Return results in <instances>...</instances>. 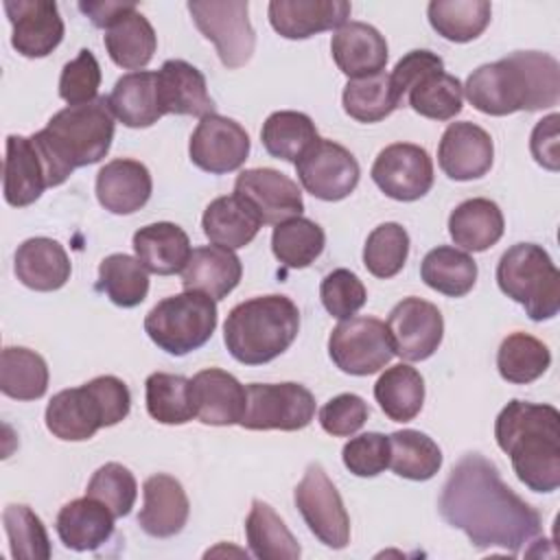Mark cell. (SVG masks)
I'll return each mask as SVG.
<instances>
[{
  "instance_id": "obj_17",
  "label": "cell",
  "mask_w": 560,
  "mask_h": 560,
  "mask_svg": "<svg viewBox=\"0 0 560 560\" xmlns=\"http://www.w3.org/2000/svg\"><path fill=\"white\" fill-rule=\"evenodd\" d=\"M238 195L260 219V223L278 225L300 217L304 199L298 184L276 168H247L234 182Z\"/></svg>"
},
{
  "instance_id": "obj_49",
  "label": "cell",
  "mask_w": 560,
  "mask_h": 560,
  "mask_svg": "<svg viewBox=\"0 0 560 560\" xmlns=\"http://www.w3.org/2000/svg\"><path fill=\"white\" fill-rule=\"evenodd\" d=\"M409 256V234L400 223H381L368 234L363 247V265L376 278L396 276Z\"/></svg>"
},
{
  "instance_id": "obj_28",
  "label": "cell",
  "mask_w": 560,
  "mask_h": 560,
  "mask_svg": "<svg viewBox=\"0 0 560 560\" xmlns=\"http://www.w3.org/2000/svg\"><path fill=\"white\" fill-rule=\"evenodd\" d=\"M18 280L33 291H57L70 280V258L61 243L48 236L26 238L13 262Z\"/></svg>"
},
{
  "instance_id": "obj_14",
  "label": "cell",
  "mask_w": 560,
  "mask_h": 560,
  "mask_svg": "<svg viewBox=\"0 0 560 560\" xmlns=\"http://www.w3.org/2000/svg\"><path fill=\"white\" fill-rule=\"evenodd\" d=\"M387 335L394 354L405 361H424L442 343L444 319L435 304L422 298L400 300L387 317Z\"/></svg>"
},
{
  "instance_id": "obj_34",
  "label": "cell",
  "mask_w": 560,
  "mask_h": 560,
  "mask_svg": "<svg viewBox=\"0 0 560 560\" xmlns=\"http://www.w3.org/2000/svg\"><path fill=\"white\" fill-rule=\"evenodd\" d=\"M103 39L109 59L116 66L133 72L144 68L158 48L155 31L151 22L138 11V7L129 9L114 24H109Z\"/></svg>"
},
{
  "instance_id": "obj_7",
  "label": "cell",
  "mask_w": 560,
  "mask_h": 560,
  "mask_svg": "<svg viewBox=\"0 0 560 560\" xmlns=\"http://www.w3.org/2000/svg\"><path fill=\"white\" fill-rule=\"evenodd\" d=\"M497 282L532 322L551 319L560 311V271L536 243L512 245L497 265Z\"/></svg>"
},
{
  "instance_id": "obj_37",
  "label": "cell",
  "mask_w": 560,
  "mask_h": 560,
  "mask_svg": "<svg viewBox=\"0 0 560 560\" xmlns=\"http://www.w3.org/2000/svg\"><path fill=\"white\" fill-rule=\"evenodd\" d=\"M405 101L424 118L451 120L462 112L464 85L457 77L444 72V68H433L411 83Z\"/></svg>"
},
{
  "instance_id": "obj_52",
  "label": "cell",
  "mask_w": 560,
  "mask_h": 560,
  "mask_svg": "<svg viewBox=\"0 0 560 560\" xmlns=\"http://www.w3.org/2000/svg\"><path fill=\"white\" fill-rule=\"evenodd\" d=\"M319 298L324 308L337 317L348 319L352 317L368 300L365 287L359 276L350 269H332L319 287Z\"/></svg>"
},
{
  "instance_id": "obj_20",
  "label": "cell",
  "mask_w": 560,
  "mask_h": 560,
  "mask_svg": "<svg viewBox=\"0 0 560 560\" xmlns=\"http://www.w3.org/2000/svg\"><path fill=\"white\" fill-rule=\"evenodd\" d=\"M195 418L212 427L238 424L245 413L247 392L238 378L221 368H208L190 378Z\"/></svg>"
},
{
  "instance_id": "obj_53",
  "label": "cell",
  "mask_w": 560,
  "mask_h": 560,
  "mask_svg": "<svg viewBox=\"0 0 560 560\" xmlns=\"http://www.w3.org/2000/svg\"><path fill=\"white\" fill-rule=\"evenodd\" d=\"M343 466L357 477H376L389 466L387 435L370 431L361 433L343 444Z\"/></svg>"
},
{
  "instance_id": "obj_11",
  "label": "cell",
  "mask_w": 560,
  "mask_h": 560,
  "mask_svg": "<svg viewBox=\"0 0 560 560\" xmlns=\"http://www.w3.org/2000/svg\"><path fill=\"white\" fill-rule=\"evenodd\" d=\"M332 363L352 376H368L385 368L392 357V341L385 322L376 317H348L339 322L328 337Z\"/></svg>"
},
{
  "instance_id": "obj_50",
  "label": "cell",
  "mask_w": 560,
  "mask_h": 560,
  "mask_svg": "<svg viewBox=\"0 0 560 560\" xmlns=\"http://www.w3.org/2000/svg\"><path fill=\"white\" fill-rule=\"evenodd\" d=\"M85 494L101 501L116 518H120L131 512L138 497V483L129 468L118 462H107L92 475Z\"/></svg>"
},
{
  "instance_id": "obj_19",
  "label": "cell",
  "mask_w": 560,
  "mask_h": 560,
  "mask_svg": "<svg viewBox=\"0 0 560 560\" xmlns=\"http://www.w3.org/2000/svg\"><path fill=\"white\" fill-rule=\"evenodd\" d=\"M494 160V144L486 129L475 122H451L438 147V164L455 182L483 177Z\"/></svg>"
},
{
  "instance_id": "obj_15",
  "label": "cell",
  "mask_w": 560,
  "mask_h": 560,
  "mask_svg": "<svg viewBox=\"0 0 560 560\" xmlns=\"http://www.w3.org/2000/svg\"><path fill=\"white\" fill-rule=\"evenodd\" d=\"M370 175L389 199L416 201L433 186V162L422 147L396 142L376 155Z\"/></svg>"
},
{
  "instance_id": "obj_3",
  "label": "cell",
  "mask_w": 560,
  "mask_h": 560,
  "mask_svg": "<svg viewBox=\"0 0 560 560\" xmlns=\"http://www.w3.org/2000/svg\"><path fill=\"white\" fill-rule=\"evenodd\" d=\"M494 438L521 483L534 492L560 486V413L551 405L510 400L494 420Z\"/></svg>"
},
{
  "instance_id": "obj_2",
  "label": "cell",
  "mask_w": 560,
  "mask_h": 560,
  "mask_svg": "<svg viewBox=\"0 0 560 560\" xmlns=\"http://www.w3.org/2000/svg\"><path fill=\"white\" fill-rule=\"evenodd\" d=\"M464 94L488 116L547 109L560 98V63L547 52L518 50L472 70Z\"/></svg>"
},
{
  "instance_id": "obj_24",
  "label": "cell",
  "mask_w": 560,
  "mask_h": 560,
  "mask_svg": "<svg viewBox=\"0 0 560 560\" xmlns=\"http://www.w3.org/2000/svg\"><path fill=\"white\" fill-rule=\"evenodd\" d=\"M330 52L337 68L350 77H372L383 72L387 63L385 37L365 22H346L330 39Z\"/></svg>"
},
{
  "instance_id": "obj_13",
  "label": "cell",
  "mask_w": 560,
  "mask_h": 560,
  "mask_svg": "<svg viewBox=\"0 0 560 560\" xmlns=\"http://www.w3.org/2000/svg\"><path fill=\"white\" fill-rule=\"evenodd\" d=\"M295 173L306 192L322 201L346 199L359 184V162L341 144L317 138L295 162Z\"/></svg>"
},
{
  "instance_id": "obj_45",
  "label": "cell",
  "mask_w": 560,
  "mask_h": 560,
  "mask_svg": "<svg viewBox=\"0 0 560 560\" xmlns=\"http://www.w3.org/2000/svg\"><path fill=\"white\" fill-rule=\"evenodd\" d=\"M147 411L162 424H186L195 418L190 378L182 374L153 372L144 383Z\"/></svg>"
},
{
  "instance_id": "obj_6",
  "label": "cell",
  "mask_w": 560,
  "mask_h": 560,
  "mask_svg": "<svg viewBox=\"0 0 560 560\" xmlns=\"http://www.w3.org/2000/svg\"><path fill=\"white\" fill-rule=\"evenodd\" d=\"M131 394L112 376H96L81 387L57 392L46 407L48 431L66 442L90 440L101 427H114L127 418Z\"/></svg>"
},
{
  "instance_id": "obj_33",
  "label": "cell",
  "mask_w": 560,
  "mask_h": 560,
  "mask_svg": "<svg viewBox=\"0 0 560 560\" xmlns=\"http://www.w3.org/2000/svg\"><path fill=\"white\" fill-rule=\"evenodd\" d=\"M260 225L258 214L238 195L217 197L208 203L201 217V228L208 241L228 249H238L252 243Z\"/></svg>"
},
{
  "instance_id": "obj_31",
  "label": "cell",
  "mask_w": 560,
  "mask_h": 560,
  "mask_svg": "<svg viewBox=\"0 0 560 560\" xmlns=\"http://www.w3.org/2000/svg\"><path fill=\"white\" fill-rule=\"evenodd\" d=\"M133 252L147 271L173 276L186 267L192 249L188 234L179 225L158 221L140 228L133 234Z\"/></svg>"
},
{
  "instance_id": "obj_26",
  "label": "cell",
  "mask_w": 560,
  "mask_h": 560,
  "mask_svg": "<svg viewBox=\"0 0 560 560\" xmlns=\"http://www.w3.org/2000/svg\"><path fill=\"white\" fill-rule=\"evenodd\" d=\"M158 92L164 114L199 118L214 114L206 77L184 59H168L162 63L158 70Z\"/></svg>"
},
{
  "instance_id": "obj_16",
  "label": "cell",
  "mask_w": 560,
  "mask_h": 560,
  "mask_svg": "<svg viewBox=\"0 0 560 560\" xmlns=\"http://www.w3.org/2000/svg\"><path fill=\"white\" fill-rule=\"evenodd\" d=\"M188 153L190 162L206 173H232L241 168L249 155V136L236 120L208 114L197 122Z\"/></svg>"
},
{
  "instance_id": "obj_10",
  "label": "cell",
  "mask_w": 560,
  "mask_h": 560,
  "mask_svg": "<svg viewBox=\"0 0 560 560\" xmlns=\"http://www.w3.org/2000/svg\"><path fill=\"white\" fill-rule=\"evenodd\" d=\"M241 427L249 431H300L315 418V396L300 383H249Z\"/></svg>"
},
{
  "instance_id": "obj_27",
  "label": "cell",
  "mask_w": 560,
  "mask_h": 560,
  "mask_svg": "<svg viewBox=\"0 0 560 560\" xmlns=\"http://www.w3.org/2000/svg\"><path fill=\"white\" fill-rule=\"evenodd\" d=\"M243 276L238 256L221 245H201L190 252L186 267L182 269L184 291H199L214 302L223 300L236 289Z\"/></svg>"
},
{
  "instance_id": "obj_41",
  "label": "cell",
  "mask_w": 560,
  "mask_h": 560,
  "mask_svg": "<svg viewBox=\"0 0 560 560\" xmlns=\"http://www.w3.org/2000/svg\"><path fill=\"white\" fill-rule=\"evenodd\" d=\"M0 389L15 400H37L48 389V365L42 354L9 346L0 354Z\"/></svg>"
},
{
  "instance_id": "obj_46",
  "label": "cell",
  "mask_w": 560,
  "mask_h": 560,
  "mask_svg": "<svg viewBox=\"0 0 560 560\" xmlns=\"http://www.w3.org/2000/svg\"><path fill=\"white\" fill-rule=\"evenodd\" d=\"M324 230L304 217H293L273 228L271 252L289 269H304L324 252Z\"/></svg>"
},
{
  "instance_id": "obj_55",
  "label": "cell",
  "mask_w": 560,
  "mask_h": 560,
  "mask_svg": "<svg viewBox=\"0 0 560 560\" xmlns=\"http://www.w3.org/2000/svg\"><path fill=\"white\" fill-rule=\"evenodd\" d=\"M433 68H444V61L440 55L431 52V50H411L407 52L402 59H398V63L394 66L392 74H389V85L396 98V105H405V96L407 90L411 88V83L424 74L427 70Z\"/></svg>"
},
{
  "instance_id": "obj_51",
  "label": "cell",
  "mask_w": 560,
  "mask_h": 560,
  "mask_svg": "<svg viewBox=\"0 0 560 560\" xmlns=\"http://www.w3.org/2000/svg\"><path fill=\"white\" fill-rule=\"evenodd\" d=\"M98 85H101V66L92 55V50L83 48L72 61L63 66L59 77V96L68 105L92 103L98 98L96 96Z\"/></svg>"
},
{
  "instance_id": "obj_56",
  "label": "cell",
  "mask_w": 560,
  "mask_h": 560,
  "mask_svg": "<svg viewBox=\"0 0 560 560\" xmlns=\"http://www.w3.org/2000/svg\"><path fill=\"white\" fill-rule=\"evenodd\" d=\"M558 114H549L542 120L536 122L532 138H529V149L534 160L547 168V171H558L560 168V153H558Z\"/></svg>"
},
{
  "instance_id": "obj_5",
  "label": "cell",
  "mask_w": 560,
  "mask_h": 560,
  "mask_svg": "<svg viewBox=\"0 0 560 560\" xmlns=\"http://www.w3.org/2000/svg\"><path fill=\"white\" fill-rule=\"evenodd\" d=\"M300 311L287 295H258L236 304L223 324L228 352L245 365L280 357L298 337Z\"/></svg>"
},
{
  "instance_id": "obj_57",
  "label": "cell",
  "mask_w": 560,
  "mask_h": 560,
  "mask_svg": "<svg viewBox=\"0 0 560 560\" xmlns=\"http://www.w3.org/2000/svg\"><path fill=\"white\" fill-rule=\"evenodd\" d=\"M133 7H136V2H112V0L79 2V11L85 13L96 28H107L109 24H114L122 13H127Z\"/></svg>"
},
{
  "instance_id": "obj_44",
  "label": "cell",
  "mask_w": 560,
  "mask_h": 560,
  "mask_svg": "<svg viewBox=\"0 0 560 560\" xmlns=\"http://www.w3.org/2000/svg\"><path fill=\"white\" fill-rule=\"evenodd\" d=\"M549 365V348L527 332L508 335L497 352V368L501 378L514 385H527L540 378Z\"/></svg>"
},
{
  "instance_id": "obj_21",
  "label": "cell",
  "mask_w": 560,
  "mask_h": 560,
  "mask_svg": "<svg viewBox=\"0 0 560 560\" xmlns=\"http://www.w3.org/2000/svg\"><path fill=\"white\" fill-rule=\"evenodd\" d=\"M4 201L15 208L31 206L46 188H52L46 160L33 138L9 136L4 158Z\"/></svg>"
},
{
  "instance_id": "obj_42",
  "label": "cell",
  "mask_w": 560,
  "mask_h": 560,
  "mask_svg": "<svg viewBox=\"0 0 560 560\" xmlns=\"http://www.w3.org/2000/svg\"><path fill=\"white\" fill-rule=\"evenodd\" d=\"M317 138L311 116L293 109L269 114L260 129V140L267 153L284 162H298Z\"/></svg>"
},
{
  "instance_id": "obj_40",
  "label": "cell",
  "mask_w": 560,
  "mask_h": 560,
  "mask_svg": "<svg viewBox=\"0 0 560 560\" xmlns=\"http://www.w3.org/2000/svg\"><path fill=\"white\" fill-rule=\"evenodd\" d=\"M429 24L448 42L477 39L492 18V7L486 0H433L427 7Z\"/></svg>"
},
{
  "instance_id": "obj_47",
  "label": "cell",
  "mask_w": 560,
  "mask_h": 560,
  "mask_svg": "<svg viewBox=\"0 0 560 560\" xmlns=\"http://www.w3.org/2000/svg\"><path fill=\"white\" fill-rule=\"evenodd\" d=\"M341 103L346 114L359 122H378L398 107L389 85V74L385 72L350 79L343 88Z\"/></svg>"
},
{
  "instance_id": "obj_1",
  "label": "cell",
  "mask_w": 560,
  "mask_h": 560,
  "mask_svg": "<svg viewBox=\"0 0 560 560\" xmlns=\"http://www.w3.org/2000/svg\"><path fill=\"white\" fill-rule=\"evenodd\" d=\"M438 510L477 549L499 547L516 556L542 529L538 510L521 499L501 479L499 468L479 453H466L453 466Z\"/></svg>"
},
{
  "instance_id": "obj_25",
  "label": "cell",
  "mask_w": 560,
  "mask_h": 560,
  "mask_svg": "<svg viewBox=\"0 0 560 560\" xmlns=\"http://www.w3.org/2000/svg\"><path fill=\"white\" fill-rule=\"evenodd\" d=\"M151 188V173L138 160H112L96 175V199L112 214L140 210L149 201Z\"/></svg>"
},
{
  "instance_id": "obj_12",
  "label": "cell",
  "mask_w": 560,
  "mask_h": 560,
  "mask_svg": "<svg viewBox=\"0 0 560 560\" xmlns=\"http://www.w3.org/2000/svg\"><path fill=\"white\" fill-rule=\"evenodd\" d=\"M295 505L319 542L343 549L350 542V518L339 490L319 464H308L293 490Z\"/></svg>"
},
{
  "instance_id": "obj_43",
  "label": "cell",
  "mask_w": 560,
  "mask_h": 560,
  "mask_svg": "<svg viewBox=\"0 0 560 560\" xmlns=\"http://www.w3.org/2000/svg\"><path fill=\"white\" fill-rule=\"evenodd\" d=\"M96 289L116 306L133 308L142 304L149 293V271L129 254H109L98 265Z\"/></svg>"
},
{
  "instance_id": "obj_29",
  "label": "cell",
  "mask_w": 560,
  "mask_h": 560,
  "mask_svg": "<svg viewBox=\"0 0 560 560\" xmlns=\"http://www.w3.org/2000/svg\"><path fill=\"white\" fill-rule=\"evenodd\" d=\"M114 514L96 499L83 497L66 503L55 521L59 540L72 551H94L114 534Z\"/></svg>"
},
{
  "instance_id": "obj_39",
  "label": "cell",
  "mask_w": 560,
  "mask_h": 560,
  "mask_svg": "<svg viewBox=\"0 0 560 560\" xmlns=\"http://www.w3.org/2000/svg\"><path fill=\"white\" fill-rule=\"evenodd\" d=\"M389 466L394 475L411 481H427L435 477L442 466L440 446L422 431L402 429L387 435Z\"/></svg>"
},
{
  "instance_id": "obj_8",
  "label": "cell",
  "mask_w": 560,
  "mask_h": 560,
  "mask_svg": "<svg viewBox=\"0 0 560 560\" xmlns=\"http://www.w3.org/2000/svg\"><path fill=\"white\" fill-rule=\"evenodd\" d=\"M217 328V302L199 291L160 300L144 317V332L164 352L184 357L201 348Z\"/></svg>"
},
{
  "instance_id": "obj_38",
  "label": "cell",
  "mask_w": 560,
  "mask_h": 560,
  "mask_svg": "<svg viewBox=\"0 0 560 560\" xmlns=\"http://www.w3.org/2000/svg\"><path fill=\"white\" fill-rule=\"evenodd\" d=\"M420 278L422 282L448 298H462L466 295L477 280V262L470 254L451 247L440 245L422 258L420 265Z\"/></svg>"
},
{
  "instance_id": "obj_54",
  "label": "cell",
  "mask_w": 560,
  "mask_h": 560,
  "mask_svg": "<svg viewBox=\"0 0 560 560\" xmlns=\"http://www.w3.org/2000/svg\"><path fill=\"white\" fill-rule=\"evenodd\" d=\"M368 402L357 394H339L319 409V424L328 435L348 438L368 420Z\"/></svg>"
},
{
  "instance_id": "obj_48",
  "label": "cell",
  "mask_w": 560,
  "mask_h": 560,
  "mask_svg": "<svg viewBox=\"0 0 560 560\" xmlns=\"http://www.w3.org/2000/svg\"><path fill=\"white\" fill-rule=\"evenodd\" d=\"M4 532L9 538L11 556L15 560H48L50 540L42 518L22 503H11L2 512Z\"/></svg>"
},
{
  "instance_id": "obj_30",
  "label": "cell",
  "mask_w": 560,
  "mask_h": 560,
  "mask_svg": "<svg viewBox=\"0 0 560 560\" xmlns=\"http://www.w3.org/2000/svg\"><path fill=\"white\" fill-rule=\"evenodd\" d=\"M107 105L125 127H151L164 116L158 92V72L138 70L122 74L109 92Z\"/></svg>"
},
{
  "instance_id": "obj_32",
  "label": "cell",
  "mask_w": 560,
  "mask_h": 560,
  "mask_svg": "<svg viewBox=\"0 0 560 560\" xmlns=\"http://www.w3.org/2000/svg\"><path fill=\"white\" fill-rule=\"evenodd\" d=\"M503 230L501 208L486 197L462 201L448 217V234L466 252H486L503 236Z\"/></svg>"
},
{
  "instance_id": "obj_36",
  "label": "cell",
  "mask_w": 560,
  "mask_h": 560,
  "mask_svg": "<svg viewBox=\"0 0 560 560\" xmlns=\"http://www.w3.org/2000/svg\"><path fill=\"white\" fill-rule=\"evenodd\" d=\"M245 536L249 551L260 560H295L302 553L284 521L260 499L252 501V510L245 521Z\"/></svg>"
},
{
  "instance_id": "obj_18",
  "label": "cell",
  "mask_w": 560,
  "mask_h": 560,
  "mask_svg": "<svg viewBox=\"0 0 560 560\" xmlns=\"http://www.w3.org/2000/svg\"><path fill=\"white\" fill-rule=\"evenodd\" d=\"M13 26L11 46L31 59L50 55L63 39V20L52 0H4Z\"/></svg>"
},
{
  "instance_id": "obj_35",
  "label": "cell",
  "mask_w": 560,
  "mask_h": 560,
  "mask_svg": "<svg viewBox=\"0 0 560 560\" xmlns=\"http://www.w3.org/2000/svg\"><path fill=\"white\" fill-rule=\"evenodd\" d=\"M374 398L389 420L409 422L422 409L424 378L407 363L392 365L374 383Z\"/></svg>"
},
{
  "instance_id": "obj_9",
  "label": "cell",
  "mask_w": 560,
  "mask_h": 560,
  "mask_svg": "<svg viewBox=\"0 0 560 560\" xmlns=\"http://www.w3.org/2000/svg\"><path fill=\"white\" fill-rule=\"evenodd\" d=\"M188 11L203 37L214 44L225 68L234 70L252 59L256 33L247 18V0H192Z\"/></svg>"
},
{
  "instance_id": "obj_22",
  "label": "cell",
  "mask_w": 560,
  "mask_h": 560,
  "mask_svg": "<svg viewBox=\"0 0 560 560\" xmlns=\"http://www.w3.org/2000/svg\"><path fill=\"white\" fill-rule=\"evenodd\" d=\"M346 0H271L269 22L287 39H306L315 33L339 28L350 18Z\"/></svg>"
},
{
  "instance_id": "obj_23",
  "label": "cell",
  "mask_w": 560,
  "mask_h": 560,
  "mask_svg": "<svg viewBox=\"0 0 560 560\" xmlns=\"http://www.w3.org/2000/svg\"><path fill=\"white\" fill-rule=\"evenodd\" d=\"M142 508L138 525L153 538H171L179 534L188 521L190 503L184 486L164 472L151 475L142 486Z\"/></svg>"
},
{
  "instance_id": "obj_4",
  "label": "cell",
  "mask_w": 560,
  "mask_h": 560,
  "mask_svg": "<svg viewBox=\"0 0 560 560\" xmlns=\"http://www.w3.org/2000/svg\"><path fill=\"white\" fill-rule=\"evenodd\" d=\"M42 151L50 184H63L74 168L101 162L114 140V114L105 96L59 109L44 129L31 136Z\"/></svg>"
}]
</instances>
